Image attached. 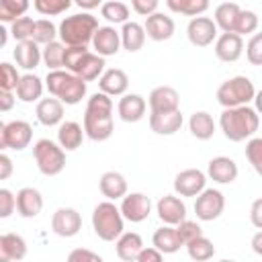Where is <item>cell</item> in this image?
<instances>
[{"instance_id": "1", "label": "cell", "mask_w": 262, "mask_h": 262, "mask_svg": "<svg viewBox=\"0 0 262 262\" xmlns=\"http://www.w3.org/2000/svg\"><path fill=\"white\" fill-rule=\"evenodd\" d=\"M113 98L104 92H94L84 111V133L92 141H106L113 135Z\"/></svg>"}, {"instance_id": "2", "label": "cell", "mask_w": 262, "mask_h": 262, "mask_svg": "<svg viewBox=\"0 0 262 262\" xmlns=\"http://www.w3.org/2000/svg\"><path fill=\"white\" fill-rule=\"evenodd\" d=\"M260 115L252 106H237V108H223L219 117V127L229 141H244L252 139L258 131Z\"/></svg>"}, {"instance_id": "3", "label": "cell", "mask_w": 262, "mask_h": 262, "mask_svg": "<svg viewBox=\"0 0 262 262\" xmlns=\"http://www.w3.org/2000/svg\"><path fill=\"white\" fill-rule=\"evenodd\" d=\"M98 29V18L90 12L66 16L57 27L59 39L66 47H86L88 43H92Z\"/></svg>"}, {"instance_id": "4", "label": "cell", "mask_w": 262, "mask_h": 262, "mask_svg": "<svg viewBox=\"0 0 262 262\" xmlns=\"http://www.w3.org/2000/svg\"><path fill=\"white\" fill-rule=\"evenodd\" d=\"M45 88L53 98L61 100L63 104H78L86 96V82L68 70L47 72Z\"/></svg>"}, {"instance_id": "5", "label": "cell", "mask_w": 262, "mask_h": 262, "mask_svg": "<svg viewBox=\"0 0 262 262\" xmlns=\"http://www.w3.org/2000/svg\"><path fill=\"white\" fill-rule=\"evenodd\" d=\"M123 219L125 217L115 203L102 201L92 211V229L102 242H117L125 233Z\"/></svg>"}, {"instance_id": "6", "label": "cell", "mask_w": 262, "mask_h": 262, "mask_svg": "<svg viewBox=\"0 0 262 262\" xmlns=\"http://www.w3.org/2000/svg\"><path fill=\"white\" fill-rule=\"evenodd\" d=\"M256 96L254 82L248 76H233L217 88V102L223 108H237V106H250V102Z\"/></svg>"}, {"instance_id": "7", "label": "cell", "mask_w": 262, "mask_h": 262, "mask_svg": "<svg viewBox=\"0 0 262 262\" xmlns=\"http://www.w3.org/2000/svg\"><path fill=\"white\" fill-rule=\"evenodd\" d=\"M33 158L37 162V168L45 176H57L66 168V151L59 143L51 139H39L33 145Z\"/></svg>"}, {"instance_id": "8", "label": "cell", "mask_w": 262, "mask_h": 262, "mask_svg": "<svg viewBox=\"0 0 262 262\" xmlns=\"http://www.w3.org/2000/svg\"><path fill=\"white\" fill-rule=\"evenodd\" d=\"M33 139V127L31 123L23 119H14L10 123H0V147L2 149H14L20 151L29 147Z\"/></svg>"}, {"instance_id": "9", "label": "cell", "mask_w": 262, "mask_h": 262, "mask_svg": "<svg viewBox=\"0 0 262 262\" xmlns=\"http://www.w3.org/2000/svg\"><path fill=\"white\" fill-rule=\"evenodd\" d=\"M225 209V196L217 188H205L196 201H194V213L201 221H213L217 219Z\"/></svg>"}, {"instance_id": "10", "label": "cell", "mask_w": 262, "mask_h": 262, "mask_svg": "<svg viewBox=\"0 0 262 262\" xmlns=\"http://www.w3.org/2000/svg\"><path fill=\"white\" fill-rule=\"evenodd\" d=\"M207 174L199 168H186L174 178V192L180 196H199L205 190Z\"/></svg>"}, {"instance_id": "11", "label": "cell", "mask_w": 262, "mask_h": 262, "mask_svg": "<svg viewBox=\"0 0 262 262\" xmlns=\"http://www.w3.org/2000/svg\"><path fill=\"white\" fill-rule=\"evenodd\" d=\"M186 37L194 47H207L217 41V25L209 16H194L186 27Z\"/></svg>"}, {"instance_id": "12", "label": "cell", "mask_w": 262, "mask_h": 262, "mask_svg": "<svg viewBox=\"0 0 262 262\" xmlns=\"http://www.w3.org/2000/svg\"><path fill=\"white\" fill-rule=\"evenodd\" d=\"M119 209H121V213H123V217L127 221L141 223L151 213V201L143 192H131V194H125L121 199V207Z\"/></svg>"}, {"instance_id": "13", "label": "cell", "mask_w": 262, "mask_h": 262, "mask_svg": "<svg viewBox=\"0 0 262 262\" xmlns=\"http://www.w3.org/2000/svg\"><path fill=\"white\" fill-rule=\"evenodd\" d=\"M51 229L59 237H74L82 229V217L72 207H59L51 217Z\"/></svg>"}, {"instance_id": "14", "label": "cell", "mask_w": 262, "mask_h": 262, "mask_svg": "<svg viewBox=\"0 0 262 262\" xmlns=\"http://www.w3.org/2000/svg\"><path fill=\"white\" fill-rule=\"evenodd\" d=\"M156 213H158V217L164 225L174 227V225H180L186 219V205L174 194H164L156 205Z\"/></svg>"}, {"instance_id": "15", "label": "cell", "mask_w": 262, "mask_h": 262, "mask_svg": "<svg viewBox=\"0 0 262 262\" xmlns=\"http://www.w3.org/2000/svg\"><path fill=\"white\" fill-rule=\"evenodd\" d=\"M147 104L151 113H172V111H180V94L176 92V88L172 86H156L149 96H147Z\"/></svg>"}, {"instance_id": "16", "label": "cell", "mask_w": 262, "mask_h": 262, "mask_svg": "<svg viewBox=\"0 0 262 262\" xmlns=\"http://www.w3.org/2000/svg\"><path fill=\"white\" fill-rule=\"evenodd\" d=\"M92 47L100 57L117 55L121 49V31H117L115 27H100L92 39Z\"/></svg>"}, {"instance_id": "17", "label": "cell", "mask_w": 262, "mask_h": 262, "mask_svg": "<svg viewBox=\"0 0 262 262\" xmlns=\"http://www.w3.org/2000/svg\"><path fill=\"white\" fill-rule=\"evenodd\" d=\"M244 53V39L235 33H221L215 41V55L221 61H237Z\"/></svg>"}, {"instance_id": "18", "label": "cell", "mask_w": 262, "mask_h": 262, "mask_svg": "<svg viewBox=\"0 0 262 262\" xmlns=\"http://www.w3.org/2000/svg\"><path fill=\"white\" fill-rule=\"evenodd\" d=\"M145 108H147V102L141 94H125L119 98V104H117V113L125 123L141 121L145 115Z\"/></svg>"}, {"instance_id": "19", "label": "cell", "mask_w": 262, "mask_h": 262, "mask_svg": "<svg viewBox=\"0 0 262 262\" xmlns=\"http://www.w3.org/2000/svg\"><path fill=\"white\" fill-rule=\"evenodd\" d=\"M41 209H43V196L37 188L25 186L16 192V211H18L20 217L33 219L41 213Z\"/></svg>"}, {"instance_id": "20", "label": "cell", "mask_w": 262, "mask_h": 262, "mask_svg": "<svg viewBox=\"0 0 262 262\" xmlns=\"http://www.w3.org/2000/svg\"><path fill=\"white\" fill-rule=\"evenodd\" d=\"M207 176L219 184H231L237 178V164L227 156H217L209 162Z\"/></svg>"}, {"instance_id": "21", "label": "cell", "mask_w": 262, "mask_h": 262, "mask_svg": "<svg viewBox=\"0 0 262 262\" xmlns=\"http://www.w3.org/2000/svg\"><path fill=\"white\" fill-rule=\"evenodd\" d=\"M98 86H100V92H104L108 96H125V92L129 88V76L121 68H108L100 76Z\"/></svg>"}, {"instance_id": "22", "label": "cell", "mask_w": 262, "mask_h": 262, "mask_svg": "<svg viewBox=\"0 0 262 262\" xmlns=\"http://www.w3.org/2000/svg\"><path fill=\"white\" fill-rule=\"evenodd\" d=\"M143 29H145V35L149 39H154V41H166V39H170L174 35V29L176 27H174L172 16H168L164 12H156V14H151V16L145 18Z\"/></svg>"}, {"instance_id": "23", "label": "cell", "mask_w": 262, "mask_h": 262, "mask_svg": "<svg viewBox=\"0 0 262 262\" xmlns=\"http://www.w3.org/2000/svg\"><path fill=\"white\" fill-rule=\"evenodd\" d=\"M12 57H14L18 68H23L31 74V70H35L39 66V61L43 59V49H39V45L33 39L23 41V43H16V47L12 51Z\"/></svg>"}, {"instance_id": "24", "label": "cell", "mask_w": 262, "mask_h": 262, "mask_svg": "<svg viewBox=\"0 0 262 262\" xmlns=\"http://www.w3.org/2000/svg\"><path fill=\"white\" fill-rule=\"evenodd\" d=\"M184 119L180 111H172V113H149V129L158 135H174L176 131H180Z\"/></svg>"}, {"instance_id": "25", "label": "cell", "mask_w": 262, "mask_h": 262, "mask_svg": "<svg viewBox=\"0 0 262 262\" xmlns=\"http://www.w3.org/2000/svg\"><path fill=\"white\" fill-rule=\"evenodd\" d=\"M27 256V242L18 233L0 235V262H18Z\"/></svg>"}, {"instance_id": "26", "label": "cell", "mask_w": 262, "mask_h": 262, "mask_svg": "<svg viewBox=\"0 0 262 262\" xmlns=\"http://www.w3.org/2000/svg\"><path fill=\"white\" fill-rule=\"evenodd\" d=\"M35 115H37V121L45 127H55V125H61L63 121V102L57 100V98H41L37 102V108H35Z\"/></svg>"}, {"instance_id": "27", "label": "cell", "mask_w": 262, "mask_h": 262, "mask_svg": "<svg viewBox=\"0 0 262 262\" xmlns=\"http://www.w3.org/2000/svg\"><path fill=\"white\" fill-rule=\"evenodd\" d=\"M98 188L102 192V196H106L108 201H117V199H123L127 194V180L121 172H115V170H108L100 176L98 180Z\"/></svg>"}, {"instance_id": "28", "label": "cell", "mask_w": 262, "mask_h": 262, "mask_svg": "<svg viewBox=\"0 0 262 262\" xmlns=\"http://www.w3.org/2000/svg\"><path fill=\"white\" fill-rule=\"evenodd\" d=\"M115 250H117L119 260H123V262H135L137 256H139L141 250H143V239H141V235L135 233V231H125V233L115 242Z\"/></svg>"}, {"instance_id": "29", "label": "cell", "mask_w": 262, "mask_h": 262, "mask_svg": "<svg viewBox=\"0 0 262 262\" xmlns=\"http://www.w3.org/2000/svg\"><path fill=\"white\" fill-rule=\"evenodd\" d=\"M84 129L80 123L76 121H63L57 129V143L61 145L63 151H74L82 145V139H84Z\"/></svg>"}, {"instance_id": "30", "label": "cell", "mask_w": 262, "mask_h": 262, "mask_svg": "<svg viewBox=\"0 0 262 262\" xmlns=\"http://www.w3.org/2000/svg\"><path fill=\"white\" fill-rule=\"evenodd\" d=\"M151 242H154V248H158L162 254H174L184 246L176 227L172 225H162L160 229H156Z\"/></svg>"}, {"instance_id": "31", "label": "cell", "mask_w": 262, "mask_h": 262, "mask_svg": "<svg viewBox=\"0 0 262 262\" xmlns=\"http://www.w3.org/2000/svg\"><path fill=\"white\" fill-rule=\"evenodd\" d=\"M239 4L235 2H223L215 8V25L217 29H221L223 33H235V25H237V18H239Z\"/></svg>"}, {"instance_id": "32", "label": "cell", "mask_w": 262, "mask_h": 262, "mask_svg": "<svg viewBox=\"0 0 262 262\" xmlns=\"http://www.w3.org/2000/svg\"><path fill=\"white\" fill-rule=\"evenodd\" d=\"M145 43V29L143 25L135 23V20H127L121 29V45L123 49H127L129 53H135L143 47Z\"/></svg>"}, {"instance_id": "33", "label": "cell", "mask_w": 262, "mask_h": 262, "mask_svg": "<svg viewBox=\"0 0 262 262\" xmlns=\"http://www.w3.org/2000/svg\"><path fill=\"white\" fill-rule=\"evenodd\" d=\"M104 57H100L98 53H92V51H88L86 55H84V59H82V63L78 66V70H76V76L78 78H82L84 82H92V80H100V76L106 72L104 70Z\"/></svg>"}, {"instance_id": "34", "label": "cell", "mask_w": 262, "mask_h": 262, "mask_svg": "<svg viewBox=\"0 0 262 262\" xmlns=\"http://www.w3.org/2000/svg\"><path fill=\"white\" fill-rule=\"evenodd\" d=\"M188 129H190L192 137H196L201 141H207L215 133V121L207 111H196L188 119Z\"/></svg>"}, {"instance_id": "35", "label": "cell", "mask_w": 262, "mask_h": 262, "mask_svg": "<svg viewBox=\"0 0 262 262\" xmlns=\"http://www.w3.org/2000/svg\"><path fill=\"white\" fill-rule=\"evenodd\" d=\"M43 80L35 74H25L18 82L16 88V98L23 102H39L41 94H43Z\"/></svg>"}, {"instance_id": "36", "label": "cell", "mask_w": 262, "mask_h": 262, "mask_svg": "<svg viewBox=\"0 0 262 262\" xmlns=\"http://www.w3.org/2000/svg\"><path fill=\"white\" fill-rule=\"evenodd\" d=\"M186 252H188V256L194 262H207V260L213 258L215 246H213V242L209 237L201 235V237H196V239H192V242L186 244Z\"/></svg>"}, {"instance_id": "37", "label": "cell", "mask_w": 262, "mask_h": 262, "mask_svg": "<svg viewBox=\"0 0 262 262\" xmlns=\"http://www.w3.org/2000/svg\"><path fill=\"white\" fill-rule=\"evenodd\" d=\"M166 6L172 12H180V14L194 18V16H201L209 8V2L207 0H168Z\"/></svg>"}, {"instance_id": "38", "label": "cell", "mask_w": 262, "mask_h": 262, "mask_svg": "<svg viewBox=\"0 0 262 262\" xmlns=\"http://www.w3.org/2000/svg\"><path fill=\"white\" fill-rule=\"evenodd\" d=\"M63 57H66V45L61 41H53L43 47V63L47 66L49 72L61 70L63 68Z\"/></svg>"}, {"instance_id": "39", "label": "cell", "mask_w": 262, "mask_h": 262, "mask_svg": "<svg viewBox=\"0 0 262 262\" xmlns=\"http://www.w3.org/2000/svg\"><path fill=\"white\" fill-rule=\"evenodd\" d=\"M100 14H102L108 23H115V25L123 23V25H125L127 18H129V6H127L125 2H119V0H108V2H102Z\"/></svg>"}, {"instance_id": "40", "label": "cell", "mask_w": 262, "mask_h": 262, "mask_svg": "<svg viewBox=\"0 0 262 262\" xmlns=\"http://www.w3.org/2000/svg\"><path fill=\"white\" fill-rule=\"evenodd\" d=\"M27 8H29L27 0H2L0 2V20L12 25L20 16H25Z\"/></svg>"}, {"instance_id": "41", "label": "cell", "mask_w": 262, "mask_h": 262, "mask_svg": "<svg viewBox=\"0 0 262 262\" xmlns=\"http://www.w3.org/2000/svg\"><path fill=\"white\" fill-rule=\"evenodd\" d=\"M55 37H59V31L57 27L47 20V18H39L35 20V33H33V41L37 45H49L55 41Z\"/></svg>"}, {"instance_id": "42", "label": "cell", "mask_w": 262, "mask_h": 262, "mask_svg": "<svg viewBox=\"0 0 262 262\" xmlns=\"http://www.w3.org/2000/svg\"><path fill=\"white\" fill-rule=\"evenodd\" d=\"M20 74L18 70L8 63V61H2L0 63V90H6V92H12L18 88V82H20Z\"/></svg>"}, {"instance_id": "43", "label": "cell", "mask_w": 262, "mask_h": 262, "mask_svg": "<svg viewBox=\"0 0 262 262\" xmlns=\"http://www.w3.org/2000/svg\"><path fill=\"white\" fill-rule=\"evenodd\" d=\"M33 33H35V20L31 16H20L18 20H14L10 25V35L23 43V41H31L33 39Z\"/></svg>"}, {"instance_id": "44", "label": "cell", "mask_w": 262, "mask_h": 262, "mask_svg": "<svg viewBox=\"0 0 262 262\" xmlns=\"http://www.w3.org/2000/svg\"><path fill=\"white\" fill-rule=\"evenodd\" d=\"M33 6L43 16H55V14L66 12L72 6V2L70 0H35Z\"/></svg>"}, {"instance_id": "45", "label": "cell", "mask_w": 262, "mask_h": 262, "mask_svg": "<svg viewBox=\"0 0 262 262\" xmlns=\"http://www.w3.org/2000/svg\"><path fill=\"white\" fill-rule=\"evenodd\" d=\"M246 158L256 174L262 176V137H252L246 143Z\"/></svg>"}, {"instance_id": "46", "label": "cell", "mask_w": 262, "mask_h": 262, "mask_svg": "<svg viewBox=\"0 0 262 262\" xmlns=\"http://www.w3.org/2000/svg\"><path fill=\"white\" fill-rule=\"evenodd\" d=\"M258 29V14L254 10H244L239 12V18H237V25H235V35H250Z\"/></svg>"}, {"instance_id": "47", "label": "cell", "mask_w": 262, "mask_h": 262, "mask_svg": "<svg viewBox=\"0 0 262 262\" xmlns=\"http://www.w3.org/2000/svg\"><path fill=\"white\" fill-rule=\"evenodd\" d=\"M246 57L252 66H262V33H254L246 43Z\"/></svg>"}, {"instance_id": "48", "label": "cell", "mask_w": 262, "mask_h": 262, "mask_svg": "<svg viewBox=\"0 0 262 262\" xmlns=\"http://www.w3.org/2000/svg\"><path fill=\"white\" fill-rule=\"evenodd\" d=\"M88 53L86 47H66V57H63V68L72 74H76L78 66L82 63L84 55Z\"/></svg>"}, {"instance_id": "49", "label": "cell", "mask_w": 262, "mask_h": 262, "mask_svg": "<svg viewBox=\"0 0 262 262\" xmlns=\"http://www.w3.org/2000/svg\"><path fill=\"white\" fill-rule=\"evenodd\" d=\"M176 231H178V235H180V239H182L184 246H186L188 242H192V239H196V237L203 235L201 225H199L196 221H188V219H184L180 225H176Z\"/></svg>"}, {"instance_id": "50", "label": "cell", "mask_w": 262, "mask_h": 262, "mask_svg": "<svg viewBox=\"0 0 262 262\" xmlns=\"http://www.w3.org/2000/svg\"><path fill=\"white\" fill-rule=\"evenodd\" d=\"M16 209V196L8 188H0V217L6 219Z\"/></svg>"}, {"instance_id": "51", "label": "cell", "mask_w": 262, "mask_h": 262, "mask_svg": "<svg viewBox=\"0 0 262 262\" xmlns=\"http://www.w3.org/2000/svg\"><path fill=\"white\" fill-rule=\"evenodd\" d=\"M68 262H104V260L88 248H74L68 254Z\"/></svg>"}, {"instance_id": "52", "label": "cell", "mask_w": 262, "mask_h": 262, "mask_svg": "<svg viewBox=\"0 0 262 262\" xmlns=\"http://www.w3.org/2000/svg\"><path fill=\"white\" fill-rule=\"evenodd\" d=\"M158 0H131V8L141 16H151L158 12Z\"/></svg>"}, {"instance_id": "53", "label": "cell", "mask_w": 262, "mask_h": 262, "mask_svg": "<svg viewBox=\"0 0 262 262\" xmlns=\"http://www.w3.org/2000/svg\"><path fill=\"white\" fill-rule=\"evenodd\" d=\"M135 262H164V254L158 248H143Z\"/></svg>"}, {"instance_id": "54", "label": "cell", "mask_w": 262, "mask_h": 262, "mask_svg": "<svg viewBox=\"0 0 262 262\" xmlns=\"http://www.w3.org/2000/svg\"><path fill=\"white\" fill-rule=\"evenodd\" d=\"M250 221L256 229H262V199H256L250 207Z\"/></svg>"}, {"instance_id": "55", "label": "cell", "mask_w": 262, "mask_h": 262, "mask_svg": "<svg viewBox=\"0 0 262 262\" xmlns=\"http://www.w3.org/2000/svg\"><path fill=\"white\" fill-rule=\"evenodd\" d=\"M12 174V160L6 154H0V180H6Z\"/></svg>"}, {"instance_id": "56", "label": "cell", "mask_w": 262, "mask_h": 262, "mask_svg": "<svg viewBox=\"0 0 262 262\" xmlns=\"http://www.w3.org/2000/svg\"><path fill=\"white\" fill-rule=\"evenodd\" d=\"M14 96H12V92H6V90H0V111L2 113H6V111H10L12 108V104H14Z\"/></svg>"}, {"instance_id": "57", "label": "cell", "mask_w": 262, "mask_h": 262, "mask_svg": "<svg viewBox=\"0 0 262 262\" xmlns=\"http://www.w3.org/2000/svg\"><path fill=\"white\" fill-rule=\"evenodd\" d=\"M252 250H254L258 256H262V229H260L258 233H254V237H252Z\"/></svg>"}, {"instance_id": "58", "label": "cell", "mask_w": 262, "mask_h": 262, "mask_svg": "<svg viewBox=\"0 0 262 262\" xmlns=\"http://www.w3.org/2000/svg\"><path fill=\"white\" fill-rule=\"evenodd\" d=\"M76 4H78L80 8H86V10H92V8H96V6H102L100 0H78Z\"/></svg>"}, {"instance_id": "59", "label": "cell", "mask_w": 262, "mask_h": 262, "mask_svg": "<svg viewBox=\"0 0 262 262\" xmlns=\"http://www.w3.org/2000/svg\"><path fill=\"white\" fill-rule=\"evenodd\" d=\"M254 108H256L258 115H262V90H258L256 96H254Z\"/></svg>"}, {"instance_id": "60", "label": "cell", "mask_w": 262, "mask_h": 262, "mask_svg": "<svg viewBox=\"0 0 262 262\" xmlns=\"http://www.w3.org/2000/svg\"><path fill=\"white\" fill-rule=\"evenodd\" d=\"M6 41H8V31L4 27H0V47H4Z\"/></svg>"}, {"instance_id": "61", "label": "cell", "mask_w": 262, "mask_h": 262, "mask_svg": "<svg viewBox=\"0 0 262 262\" xmlns=\"http://www.w3.org/2000/svg\"><path fill=\"white\" fill-rule=\"evenodd\" d=\"M219 262H233V260H219Z\"/></svg>"}]
</instances>
